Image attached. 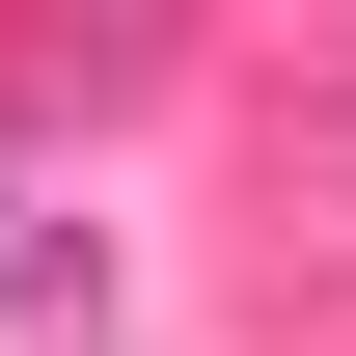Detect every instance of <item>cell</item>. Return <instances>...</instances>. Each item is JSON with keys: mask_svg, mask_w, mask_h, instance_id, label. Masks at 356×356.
I'll return each instance as SVG.
<instances>
[{"mask_svg": "<svg viewBox=\"0 0 356 356\" xmlns=\"http://www.w3.org/2000/svg\"><path fill=\"white\" fill-rule=\"evenodd\" d=\"M0 329H28V356H83V329H110V247H83V220H28V192H0Z\"/></svg>", "mask_w": 356, "mask_h": 356, "instance_id": "cell-1", "label": "cell"}]
</instances>
